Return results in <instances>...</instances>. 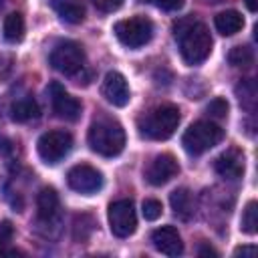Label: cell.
<instances>
[{"label":"cell","mask_w":258,"mask_h":258,"mask_svg":"<svg viewBox=\"0 0 258 258\" xmlns=\"http://www.w3.org/2000/svg\"><path fill=\"white\" fill-rule=\"evenodd\" d=\"M87 141L95 153L103 157H115L125 147V129L119 121L111 117H101L91 123Z\"/></svg>","instance_id":"2"},{"label":"cell","mask_w":258,"mask_h":258,"mask_svg":"<svg viewBox=\"0 0 258 258\" xmlns=\"http://www.w3.org/2000/svg\"><path fill=\"white\" fill-rule=\"evenodd\" d=\"M198 254H200V256H218V252H216L212 246H200Z\"/></svg>","instance_id":"31"},{"label":"cell","mask_w":258,"mask_h":258,"mask_svg":"<svg viewBox=\"0 0 258 258\" xmlns=\"http://www.w3.org/2000/svg\"><path fill=\"white\" fill-rule=\"evenodd\" d=\"M67 183L71 189L85 194V196H91L103 187V173L89 163H79V165L69 169Z\"/></svg>","instance_id":"9"},{"label":"cell","mask_w":258,"mask_h":258,"mask_svg":"<svg viewBox=\"0 0 258 258\" xmlns=\"http://www.w3.org/2000/svg\"><path fill=\"white\" fill-rule=\"evenodd\" d=\"M147 2H149V0H147Z\"/></svg>","instance_id":"35"},{"label":"cell","mask_w":258,"mask_h":258,"mask_svg":"<svg viewBox=\"0 0 258 258\" xmlns=\"http://www.w3.org/2000/svg\"><path fill=\"white\" fill-rule=\"evenodd\" d=\"M228 60H230L232 67L250 69L252 62H254V52H252V48H248V46H234V48L228 52Z\"/></svg>","instance_id":"22"},{"label":"cell","mask_w":258,"mask_h":258,"mask_svg":"<svg viewBox=\"0 0 258 258\" xmlns=\"http://www.w3.org/2000/svg\"><path fill=\"white\" fill-rule=\"evenodd\" d=\"M234 254L236 256H240V254L242 256H254L256 254V246H240V248L234 250Z\"/></svg>","instance_id":"30"},{"label":"cell","mask_w":258,"mask_h":258,"mask_svg":"<svg viewBox=\"0 0 258 258\" xmlns=\"http://www.w3.org/2000/svg\"><path fill=\"white\" fill-rule=\"evenodd\" d=\"M12 236H14V226H12V222L4 220L0 224V254L8 252V244L12 242Z\"/></svg>","instance_id":"27"},{"label":"cell","mask_w":258,"mask_h":258,"mask_svg":"<svg viewBox=\"0 0 258 258\" xmlns=\"http://www.w3.org/2000/svg\"><path fill=\"white\" fill-rule=\"evenodd\" d=\"M214 169L218 175H222L226 179H238L244 173V155L234 147L226 149L222 155L216 157Z\"/></svg>","instance_id":"14"},{"label":"cell","mask_w":258,"mask_h":258,"mask_svg":"<svg viewBox=\"0 0 258 258\" xmlns=\"http://www.w3.org/2000/svg\"><path fill=\"white\" fill-rule=\"evenodd\" d=\"M236 95H238V101L244 109L248 111H254L256 107V85L252 79H246L242 81L238 87H236Z\"/></svg>","instance_id":"21"},{"label":"cell","mask_w":258,"mask_h":258,"mask_svg":"<svg viewBox=\"0 0 258 258\" xmlns=\"http://www.w3.org/2000/svg\"><path fill=\"white\" fill-rule=\"evenodd\" d=\"M214 26L220 34L224 36H232L236 32H240L244 28V18L238 10H224L220 14H216L214 18Z\"/></svg>","instance_id":"18"},{"label":"cell","mask_w":258,"mask_h":258,"mask_svg":"<svg viewBox=\"0 0 258 258\" xmlns=\"http://www.w3.org/2000/svg\"><path fill=\"white\" fill-rule=\"evenodd\" d=\"M50 64L62 73V75H77L83 67H85V50L79 42L75 40H64L60 44H56L50 52Z\"/></svg>","instance_id":"7"},{"label":"cell","mask_w":258,"mask_h":258,"mask_svg":"<svg viewBox=\"0 0 258 258\" xmlns=\"http://www.w3.org/2000/svg\"><path fill=\"white\" fill-rule=\"evenodd\" d=\"M38 113H40V109H38V105H36V101H34L32 97H22V99H18V101L12 105V109H10V117H12L16 123H26V121H30V119H36Z\"/></svg>","instance_id":"19"},{"label":"cell","mask_w":258,"mask_h":258,"mask_svg":"<svg viewBox=\"0 0 258 258\" xmlns=\"http://www.w3.org/2000/svg\"><path fill=\"white\" fill-rule=\"evenodd\" d=\"M2 4H4V0H0V6H2Z\"/></svg>","instance_id":"34"},{"label":"cell","mask_w":258,"mask_h":258,"mask_svg":"<svg viewBox=\"0 0 258 258\" xmlns=\"http://www.w3.org/2000/svg\"><path fill=\"white\" fill-rule=\"evenodd\" d=\"M173 36L179 44V54L185 64H200L212 52V36L206 24L194 18H181L173 24Z\"/></svg>","instance_id":"1"},{"label":"cell","mask_w":258,"mask_h":258,"mask_svg":"<svg viewBox=\"0 0 258 258\" xmlns=\"http://www.w3.org/2000/svg\"><path fill=\"white\" fill-rule=\"evenodd\" d=\"M48 93H50V103H52V111L56 113V117H60L64 121H77L79 119L81 103L73 95H69L60 83H50Z\"/></svg>","instance_id":"11"},{"label":"cell","mask_w":258,"mask_h":258,"mask_svg":"<svg viewBox=\"0 0 258 258\" xmlns=\"http://www.w3.org/2000/svg\"><path fill=\"white\" fill-rule=\"evenodd\" d=\"M73 147V135L64 129H54V131H46L40 135L38 143H36V149H38V155L44 163L48 165H54L58 163L62 157H67V153L71 151Z\"/></svg>","instance_id":"6"},{"label":"cell","mask_w":258,"mask_h":258,"mask_svg":"<svg viewBox=\"0 0 258 258\" xmlns=\"http://www.w3.org/2000/svg\"><path fill=\"white\" fill-rule=\"evenodd\" d=\"M157 4L163 10H177V8H181L183 0H157Z\"/></svg>","instance_id":"29"},{"label":"cell","mask_w":258,"mask_h":258,"mask_svg":"<svg viewBox=\"0 0 258 258\" xmlns=\"http://www.w3.org/2000/svg\"><path fill=\"white\" fill-rule=\"evenodd\" d=\"M93 4H95L101 12H115L117 8H121L123 0H93Z\"/></svg>","instance_id":"28"},{"label":"cell","mask_w":258,"mask_h":258,"mask_svg":"<svg viewBox=\"0 0 258 258\" xmlns=\"http://www.w3.org/2000/svg\"><path fill=\"white\" fill-rule=\"evenodd\" d=\"M109 228L117 238H127L137 228L135 206L131 200H117L109 206Z\"/></svg>","instance_id":"8"},{"label":"cell","mask_w":258,"mask_h":258,"mask_svg":"<svg viewBox=\"0 0 258 258\" xmlns=\"http://www.w3.org/2000/svg\"><path fill=\"white\" fill-rule=\"evenodd\" d=\"M50 6L69 24H79L85 18V4H83V0H50Z\"/></svg>","instance_id":"17"},{"label":"cell","mask_w":258,"mask_h":258,"mask_svg":"<svg viewBox=\"0 0 258 258\" xmlns=\"http://www.w3.org/2000/svg\"><path fill=\"white\" fill-rule=\"evenodd\" d=\"M206 111H208V115L214 117V119H224V117L228 115V101L222 99V97H216V99H212V101L208 103Z\"/></svg>","instance_id":"25"},{"label":"cell","mask_w":258,"mask_h":258,"mask_svg":"<svg viewBox=\"0 0 258 258\" xmlns=\"http://www.w3.org/2000/svg\"><path fill=\"white\" fill-rule=\"evenodd\" d=\"M242 226V232H246V234H256V230H258V204L254 202V200H250L248 204H246V208H244V212H242V222H240Z\"/></svg>","instance_id":"23"},{"label":"cell","mask_w":258,"mask_h":258,"mask_svg":"<svg viewBox=\"0 0 258 258\" xmlns=\"http://www.w3.org/2000/svg\"><path fill=\"white\" fill-rule=\"evenodd\" d=\"M87 214H83V216H77L75 218V240L77 242H85L89 236H91V232H93V228H95V222H93V218L89 220V224H85L87 222Z\"/></svg>","instance_id":"24"},{"label":"cell","mask_w":258,"mask_h":258,"mask_svg":"<svg viewBox=\"0 0 258 258\" xmlns=\"http://www.w3.org/2000/svg\"><path fill=\"white\" fill-rule=\"evenodd\" d=\"M117 40L127 48H141L153 36V22L145 16H131L119 20L113 28Z\"/></svg>","instance_id":"5"},{"label":"cell","mask_w":258,"mask_h":258,"mask_svg":"<svg viewBox=\"0 0 258 258\" xmlns=\"http://www.w3.org/2000/svg\"><path fill=\"white\" fill-rule=\"evenodd\" d=\"M6 71H8V64H4V58L0 56V79L6 75Z\"/></svg>","instance_id":"33"},{"label":"cell","mask_w":258,"mask_h":258,"mask_svg":"<svg viewBox=\"0 0 258 258\" xmlns=\"http://www.w3.org/2000/svg\"><path fill=\"white\" fill-rule=\"evenodd\" d=\"M179 119H181V115L175 105L155 107L139 121V133H141V137L153 139V141L169 139L177 129Z\"/></svg>","instance_id":"3"},{"label":"cell","mask_w":258,"mask_h":258,"mask_svg":"<svg viewBox=\"0 0 258 258\" xmlns=\"http://www.w3.org/2000/svg\"><path fill=\"white\" fill-rule=\"evenodd\" d=\"M4 36L8 42H18L24 36V18L20 12H10L4 18Z\"/></svg>","instance_id":"20"},{"label":"cell","mask_w":258,"mask_h":258,"mask_svg":"<svg viewBox=\"0 0 258 258\" xmlns=\"http://www.w3.org/2000/svg\"><path fill=\"white\" fill-rule=\"evenodd\" d=\"M141 212H143V218H145V220L153 222V220H157V218L161 216L163 206H161V202H159V200H145V202H143Z\"/></svg>","instance_id":"26"},{"label":"cell","mask_w":258,"mask_h":258,"mask_svg":"<svg viewBox=\"0 0 258 258\" xmlns=\"http://www.w3.org/2000/svg\"><path fill=\"white\" fill-rule=\"evenodd\" d=\"M246 6H248V10H250V12H256V8H258L256 0H246Z\"/></svg>","instance_id":"32"},{"label":"cell","mask_w":258,"mask_h":258,"mask_svg":"<svg viewBox=\"0 0 258 258\" xmlns=\"http://www.w3.org/2000/svg\"><path fill=\"white\" fill-rule=\"evenodd\" d=\"M222 137H224V129L220 125L212 121H196L185 129L181 137V145L189 155H202L214 145H218Z\"/></svg>","instance_id":"4"},{"label":"cell","mask_w":258,"mask_h":258,"mask_svg":"<svg viewBox=\"0 0 258 258\" xmlns=\"http://www.w3.org/2000/svg\"><path fill=\"white\" fill-rule=\"evenodd\" d=\"M36 210H38V220L40 222H52V220H56L58 210H60V202H58V194L54 191V187H42L38 191Z\"/></svg>","instance_id":"15"},{"label":"cell","mask_w":258,"mask_h":258,"mask_svg":"<svg viewBox=\"0 0 258 258\" xmlns=\"http://www.w3.org/2000/svg\"><path fill=\"white\" fill-rule=\"evenodd\" d=\"M177 173H179L177 159L171 153H159L149 161V165L145 169V179L151 185H163Z\"/></svg>","instance_id":"10"},{"label":"cell","mask_w":258,"mask_h":258,"mask_svg":"<svg viewBox=\"0 0 258 258\" xmlns=\"http://www.w3.org/2000/svg\"><path fill=\"white\" fill-rule=\"evenodd\" d=\"M169 204H171L173 214H175L179 220H183V222L191 220V216H194L196 210H194L191 191H189L187 187H177V189H173L171 196H169Z\"/></svg>","instance_id":"16"},{"label":"cell","mask_w":258,"mask_h":258,"mask_svg":"<svg viewBox=\"0 0 258 258\" xmlns=\"http://www.w3.org/2000/svg\"><path fill=\"white\" fill-rule=\"evenodd\" d=\"M153 248L165 256H179L183 252V242L179 232L173 226H161L151 232Z\"/></svg>","instance_id":"13"},{"label":"cell","mask_w":258,"mask_h":258,"mask_svg":"<svg viewBox=\"0 0 258 258\" xmlns=\"http://www.w3.org/2000/svg\"><path fill=\"white\" fill-rule=\"evenodd\" d=\"M101 93L103 97L115 105V107H125L131 99V93H129V85H127V79L117 73V71H109L103 79V87H101Z\"/></svg>","instance_id":"12"}]
</instances>
